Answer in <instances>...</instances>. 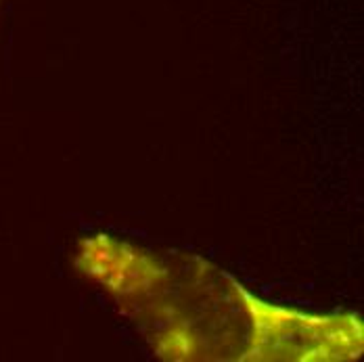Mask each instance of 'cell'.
I'll use <instances>...</instances> for the list:
<instances>
[{
  "label": "cell",
  "mask_w": 364,
  "mask_h": 362,
  "mask_svg": "<svg viewBox=\"0 0 364 362\" xmlns=\"http://www.w3.org/2000/svg\"><path fill=\"white\" fill-rule=\"evenodd\" d=\"M75 270L164 362H352L364 352L358 312L268 302L218 264L107 233L75 241Z\"/></svg>",
  "instance_id": "1"
}]
</instances>
